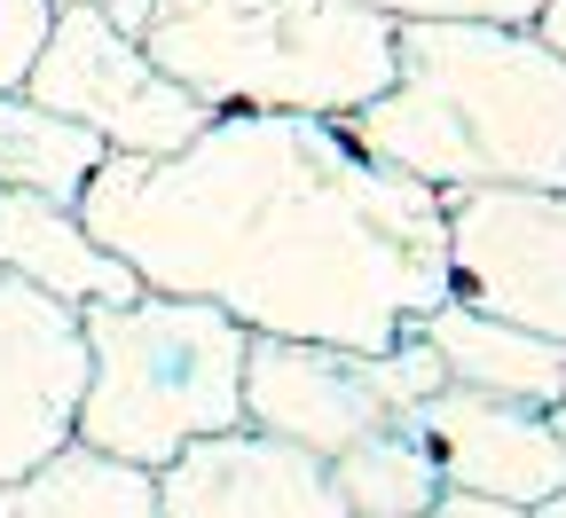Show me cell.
<instances>
[{
	"label": "cell",
	"instance_id": "9c48e42d",
	"mask_svg": "<svg viewBox=\"0 0 566 518\" xmlns=\"http://www.w3.org/2000/svg\"><path fill=\"white\" fill-rule=\"evenodd\" d=\"M150 479H158V518H346L331 464L307 448H283L252 424L197 440Z\"/></svg>",
	"mask_w": 566,
	"mask_h": 518
},
{
	"label": "cell",
	"instance_id": "2e32d148",
	"mask_svg": "<svg viewBox=\"0 0 566 518\" xmlns=\"http://www.w3.org/2000/svg\"><path fill=\"white\" fill-rule=\"evenodd\" d=\"M394 24H535L543 0H363Z\"/></svg>",
	"mask_w": 566,
	"mask_h": 518
},
{
	"label": "cell",
	"instance_id": "52a82bcc",
	"mask_svg": "<svg viewBox=\"0 0 566 518\" xmlns=\"http://www.w3.org/2000/svg\"><path fill=\"white\" fill-rule=\"evenodd\" d=\"M449 220V299L566 346V189H464Z\"/></svg>",
	"mask_w": 566,
	"mask_h": 518
},
{
	"label": "cell",
	"instance_id": "e0dca14e",
	"mask_svg": "<svg viewBox=\"0 0 566 518\" xmlns=\"http://www.w3.org/2000/svg\"><path fill=\"white\" fill-rule=\"evenodd\" d=\"M48 0H0V87H24V71L48 40Z\"/></svg>",
	"mask_w": 566,
	"mask_h": 518
},
{
	"label": "cell",
	"instance_id": "5b68a950",
	"mask_svg": "<svg viewBox=\"0 0 566 518\" xmlns=\"http://www.w3.org/2000/svg\"><path fill=\"white\" fill-rule=\"evenodd\" d=\"M449 378L424 338H401L386 353L315 346V338H252L244 353V424L307 456H346L378 424H401L417 401H433Z\"/></svg>",
	"mask_w": 566,
	"mask_h": 518
},
{
	"label": "cell",
	"instance_id": "9a60e30c",
	"mask_svg": "<svg viewBox=\"0 0 566 518\" xmlns=\"http://www.w3.org/2000/svg\"><path fill=\"white\" fill-rule=\"evenodd\" d=\"M331 487L346 503V518H424L441 495L433 448L417 440V424H378L370 440H354L346 456H331Z\"/></svg>",
	"mask_w": 566,
	"mask_h": 518
},
{
	"label": "cell",
	"instance_id": "6da1fadb",
	"mask_svg": "<svg viewBox=\"0 0 566 518\" xmlns=\"http://www.w3.org/2000/svg\"><path fill=\"white\" fill-rule=\"evenodd\" d=\"M80 220L142 290L205 299L252 338L386 353L449 299L441 197L346 118L212 110L174 158H103Z\"/></svg>",
	"mask_w": 566,
	"mask_h": 518
},
{
	"label": "cell",
	"instance_id": "7a4b0ae2",
	"mask_svg": "<svg viewBox=\"0 0 566 518\" xmlns=\"http://www.w3.org/2000/svg\"><path fill=\"white\" fill-rule=\"evenodd\" d=\"M346 126L433 197L566 189V55L535 24H401L394 87Z\"/></svg>",
	"mask_w": 566,
	"mask_h": 518
},
{
	"label": "cell",
	"instance_id": "ba28073f",
	"mask_svg": "<svg viewBox=\"0 0 566 518\" xmlns=\"http://www.w3.org/2000/svg\"><path fill=\"white\" fill-rule=\"evenodd\" d=\"M80 393H87L80 307L0 275V487L71 448Z\"/></svg>",
	"mask_w": 566,
	"mask_h": 518
},
{
	"label": "cell",
	"instance_id": "ac0fdd59",
	"mask_svg": "<svg viewBox=\"0 0 566 518\" xmlns=\"http://www.w3.org/2000/svg\"><path fill=\"white\" fill-rule=\"evenodd\" d=\"M424 518H527L520 503H495V495H464V487H441Z\"/></svg>",
	"mask_w": 566,
	"mask_h": 518
},
{
	"label": "cell",
	"instance_id": "30bf717a",
	"mask_svg": "<svg viewBox=\"0 0 566 518\" xmlns=\"http://www.w3.org/2000/svg\"><path fill=\"white\" fill-rule=\"evenodd\" d=\"M409 424L433 448L441 487L495 495V503H520V510L543 503L551 487H566V448L551 432V409L495 401V393H472V385H441L433 401L409 409Z\"/></svg>",
	"mask_w": 566,
	"mask_h": 518
},
{
	"label": "cell",
	"instance_id": "8992f818",
	"mask_svg": "<svg viewBox=\"0 0 566 518\" xmlns=\"http://www.w3.org/2000/svg\"><path fill=\"white\" fill-rule=\"evenodd\" d=\"M24 95L71 126H87L111 158H174L212 118L189 87H174L134 32H118L95 9H55L48 40L24 71Z\"/></svg>",
	"mask_w": 566,
	"mask_h": 518
},
{
	"label": "cell",
	"instance_id": "3957f363",
	"mask_svg": "<svg viewBox=\"0 0 566 518\" xmlns=\"http://www.w3.org/2000/svg\"><path fill=\"white\" fill-rule=\"evenodd\" d=\"M394 17L363 0H150L142 47L205 110L354 118L394 87Z\"/></svg>",
	"mask_w": 566,
	"mask_h": 518
},
{
	"label": "cell",
	"instance_id": "7402d4cb",
	"mask_svg": "<svg viewBox=\"0 0 566 518\" xmlns=\"http://www.w3.org/2000/svg\"><path fill=\"white\" fill-rule=\"evenodd\" d=\"M551 432H558V448H566V401H558V409H551Z\"/></svg>",
	"mask_w": 566,
	"mask_h": 518
},
{
	"label": "cell",
	"instance_id": "4fadbf2b",
	"mask_svg": "<svg viewBox=\"0 0 566 518\" xmlns=\"http://www.w3.org/2000/svg\"><path fill=\"white\" fill-rule=\"evenodd\" d=\"M0 518H158V479L71 440L40 472L0 487Z\"/></svg>",
	"mask_w": 566,
	"mask_h": 518
},
{
	"label": "cell",
	"instance_id": "277c9868",
	"mask_svg": "<svg viewBox=\"0 0 566 518\" xmlns=\"http://www.w3.org/2000/svg\"><path fill=\"white\" fill-rule=\"evenodd\" d=\"M87 338V393H80V448L158 472L181 448L244 424V353L252 330L205 299L134 290L118 307L80 315Z\"/></svg>",
	"mask_w": 566,
	"mask_h": 518
},
{
	"label": "cell",
	"instance_id": "ffe728a7",
	"mask_svg": "<svg viewBox=\"0 0 566 518\" xmlns=\"http://www.w3.org/2000/svg\"><path fill=\"white\" fill-rule=\"evenodd\" d=\"M535 32H543V40H551V47L566 55V0H543V17H535Z\"/></svg>",
	"mask_w": 566,
	"mask_h": 518
},
{
	"label": "cell",
	"instance_id": "44dd1931",
	"mask_svg": "<svg viewBox=\"0 0 566 518\" xmlns=\"http://www.w3.org/2000/svg\"><path fill=\"white\" fill-rule=\"evenodd\" d=\"M527 518H566V487H551L543 503H527Z\"/></svg>",
	"mask_w": 566,
	"mask_h": 518
},
{
	"label": "cell",
	"instance_id": "8fae6325",
	"mask_svg": "<svg viewBox=\"0 0 566 518\" xmlns=\"http://www.w3.org/2000/svg\"><path fill=\"white\" fill-rule=\"evenodd\" d=\"M0 275H17L32 290L63 307H118L142 290V275L80 220V204H55V197H24V189H0Z\"/></svg>",
	"mask_w": 566,
	"mask_h": 518
},
{
	"label": "cell",
	"instance_id": "d6986e66",
	"mask_svg": "<svg viewBox=\"0 0 566 518\" xmlns=\"http://www.w3.org/2000/svg\"><path fill=\"white\" fill-rule=\"evenodd\" d=\"M48 9H95V17H111L118 32L142 40V17H150V0H48Z\"/></svg>",
	"mask_w": 566,
	"mask_h": 518
},
{
	"label": "cell",
	"instance_id": "5bb4252c",
	"mask_svg": "<svg viewBox=\"0 0 566 518\" xmlns=\"http://www.w3.org/2000/svg\"><path fill=\"white\" fill-rule=\"evenodd\" d=\"M103 158H111V150H103L87 126L40 110L24 87H0V189L80 204L87 181L103 173Z\"/></svg>",
	"mask_w": 566,
	"mask_h": 518
},
{
	"label": "cell",
	"instance_id": "7c38bea8",
	"mask_svg": "<svg viewBox=\"0 0 566 518\" xmlns=\"http://www.w3.org/2000/svg\"><path fill=\"white\" fill-rule=\"evenodd\" d=\"M417 338L433 346L441 378L495 393V401H527V409H558L566 401V346L520 330V323H495L464 299H441L433 315L417 323Z\"/></svg>",
	"mask_w": 566,
	"mask_h": 518
}]
</instances>
